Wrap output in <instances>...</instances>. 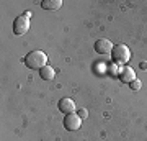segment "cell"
I'll return each mask as SVG.
<instances>
[{
  "label": "cell",
  "mask_w": 147,
  "mask_h": 141,
  "mask_svg": "<svg viewBox=\"0 0 147 141\" xmlns=\"http://www.w3.org/2000/svg\"><path fill=\"white\" fill-rule=\"evenodd\" d=\"M118 77H119L121 82H124V84H131L136 77V74H134V69L129 67V66H124V67H121L119 69V72H118Z\"/></svg>",
  "instance_id": "8992f818"
},
{
  "label": "cell",
  "mask_w": 147,
  "mask_h": 141,
  "mask_svg": "<svg viewBox=\"0 0 147 141\" xmlns=\"http://www.w3.org/2000/svg\"><path fill=\"white\" fill-rule=\"evenodd\" d=\"M95 51L98 52V54H111L113 51V43L108 41V40H98V41H95Z\"/></svg>",
  "instance_id": "52a82bcc"
},
{
  "label": "cell",
  "mask_w": 147,
  "mask_h": 141,
  "mask_svg": "<svg viewBox=\"0 0 147 141\" xmlns=\"http://www.w3.org/2000/svg\"><path fill=\"white\" fill-rule=\"evenodd\" d=\"M111 59H113V64L119 66V67H124L129 59H131V51L126 44H116L111 51Z\"/></svg>",
  "instance_id": "7a4b0ae2"
},
{
  "label": "cell",
  "mask_w": 147,
  "mask_h": 141,
  "mask_svg": "<svg viewBox=\"0 0 147 141\" xmlns=\"http://www.w3.org/2000/svg\"><path fill=\"white\" fill-rule=\"evenodd\" d=\"M39 76H41L42 80H53L56 72H54V69L51 67V66H44V67L39 71Z\"/></svg>",
  "instance_id": "9c48e42d"
},
{
  "label": "cell",
  "mask_w": 147,
  "mask_h": 141,
  "mask_svg": "<svg viewBox=\"0 0 147 141\" xmlns=\"http://www.w3.org/2000/svg\"><path fill=\"white\" fill-rule=\"evenodd\" d=\"M59 110L62 112L64 115H69V113H75V102L72 99H69V97H64V99L59 100L57 104Z\"/></svg>",
  "instance_id": "5b68a950"
},
{
  "label": "cell",
  "mask_w": 147,
  "mask_h": 141,
  "mask_svg": "<svg viewBox=\"0 0 147 141\" xmlns=\"http://www.w3.org/2000/svg\"><path fill=\"white\" fill-rule=\"evenodd\" d=\"M80 125H82V118L75 113H69V115L64 116V128L67 131H75L79 130Z\"/></svg>",
  "instance_id": "277c9868"
},
{
  "label": "cell",
  "mask_w": 147,
  "mask_h": 141,
  "mask_svg": "<svg viewBox=\"0 0 147 141\" xmlns=\"http://www.w3.org/2000/svg\"><path fill=\"white\" fill-rule=\"evenodd\" d=\"M41 7H42V10H51V12L59 10L62 7V0H42Z\"/></svg>",
  "instance_id": "ba28073f"
},
{
  "label": "cell",
  "mask_w": 147,
  "mask_h": 141,
  "mask_svg": "<svg viewBox=\"0 0 147 141\" xmlns=\"http://www.w3.org/2000/svg\"><path fill=\"white\" fill-rule=\"evenodd\" d=\"M129 87H131L132 90H141V87H142V82L139 80V79H134L131 84H129Z\"/></svg>",
  "instance_id": "30bf717a"
},
{
  "label": "cell",
  "mask_w": 147,
  "mask_h": 141,
  "mask_svg": "<svg viewBox=\"0 0 147 141\" xmlns=\"http://www.w3.org/2000/svg\"><path fill=\"white\" fill-rule=\"evenodd\" d=\"M30 18H31V12H25L23 15L15 18V21H13V33L16 36H23L30 30Z\"/></svg>",
  "instance_id": "3957f363"
},
{
  "label": "cell",
  "mask_w": 147,
  "mask_h": 141,
  "mask_svg": "<svg viewBox=\"0 0 147 141\" xmlns=\"http://www.w3.org/2000/svg\"><path fill=\"white\" fill-rule=\"evenodd\" d=\"M79 116H80V118H82V120H85V118L88 116V112H87V110H85V108H82V110H80V112H79Z\"/></svg>",
  "instance_id": "8fae6325"
},
{
  "label": "cell",
  "mask_w": 147,
  "mask_h": 141,
  "mask_svg": "<svg viewBox=\"0 0 147 141\" xmlns=\"http://www.w3.org/2000/svg\"><path fill=\"white\" fill-rule=\"evenodd\" d=\"M25 64H26V67H30V69H38V71H41L44 66H47L46 52L39 51V49H34V51L28 52L26 58H25Z\"/></svg>",
  "instance_id": "6da1fadb"
}]
</instances>
